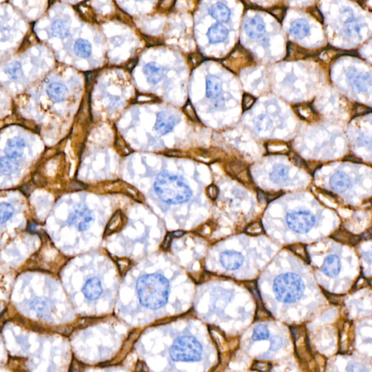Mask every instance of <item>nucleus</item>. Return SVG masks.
I'll list each match as a JSON object with an SVG mask.
<instances>
[{"label":"nucleus","mask_w":372,"mask_h":372,"mask_svg":"<svg viewBox=\"0 0 372 372\" xmlns=\"http://www.w3.org/2000/svg\"><path fill=\"white\" fill-rule=\"evenodd\" d=\"M316 218L311 212L306 210L290 212L287 215L288 228L297 234H306L314 226Z\"/></svg>","instance_id":"39448f33"},{"label":"nucleus","mask_w":372,"mask_h":372,"mask_svg":"<svg viewBox=\"0 0 372 372\" xmlns=\"http://www.w3.org/2000/svg\"><path fill=\"white\" fill-rule=\"evenodd\" d=\"M208 196H209L211 199L212 200H215L218 198V195H219V190H218V187L215 185H211L207 188L206 190Z\"/></svg>","instance_id":"f704fd0d"},{"label":"nucleus","mask_w":372,"mask_h":372,"mask_svg":"<svg viewBox=\"0 0 372 372\" xmlns=\"http://www.w3.org/2000/svg\"><path fill=\"white\" fill-rule=\"evenodd\" d=\"M83 292L85 297L88 300H96L102 292L101 281L96 278L89 279L83 287Z\"/></svg>","instance_id":"2eb2a0df"},{"label":"nucleus","mask_w":372,"mask_h":372,"mask_svg":"<svg viewBox=\"0 0 372 372\" xmlns=\"http://www.w3.org/2000/svg\"><path fill=\"white\" fill-rule=\"evenodd\" d=\"M177 124V118L169 111H161L157 114L154 129L161 135L171 133Z\"/></svg>","instance_id":"6e6552de"},{"label":"nucleus","mask_w":372,"mask_h":372,"mask_svg":"<svg viewBox=\"0 0 372 372\" xmlns=\"http://www.w3.org/2000/svg\"><path fill=\"white\" fill-rule=\"evenodd\" d=\"M203 348L192 336L180 337L171 347L170 356L176 362H194L202 357Z\"/></svg>","instance_id":"20e7f679"},{"label":"nucleus","mask_w":372,"mask_h":372,"mask_svg":"<svg viewBox=\"0 0 372 372\" xmlns=\"http://www.w3.org/2000/svg\"><path fill=\"white\" fill-rule=\"evenodd\" d=\"M245 30L252 39H259L266 32V23L260 16H253L246 21Z\"/></svg>","instance_id":"1a4fd4ad"},{"label":"nucleus","mask_w":372,"mask_h":372,"mask_svg":"<svg viewBox=\"0 0 372 372\" xmlns=\"http://www.w3.org/2000/svg\"><path fill=\"white\" fill-rule=\"evenodd\" d=\"M25 149V142L23 139L15 137L7 141L5 147V153L7 156L17 159L23 153Z\"/></svg>","instance_id":"4468645a"},{"label":"nucleus","mask_w":372,"mask_h":372,"mask_svg":"<svg viewBox=\"0 0 372 372\" xmlns=\"http://www.w3.org/2000/svg\"><path fill=\"white\" fill-rule=\"evenodd\" d=\"M270 332L266 325L260 324L256 326L253 331V339L254 341H263L269 339Z\"/></svg>","instance_id":"c85d7f7f"},{"label":"nucleus","mask_w":372,"mask_h":372,"mask_svg":"<svg viewBox=\"0 0 372 372\" xmlns=\"http://www.w3.org/2000/svg\"><path fill=\"white\" fill-rule=\"evenodd\" d=\"M14 209L10 203L6 202L0 203V223L7 222L13 216Z\"/></svg>","instance_id":"c756f323"},{"label":"nucleus","mask_w":372,"mask_h":372,"mask_svg":"<svg viewBox=\"0 0 372 372\" xmlns=\"http://www.w3.org/2000/svg\"><path fill=\"white\" fill-rule=\"evenodd\" d=\"M257 101V98H254L250 94L245 93L243 96V109L244 111H248L254 105Z\"/></svg>","instance_id":"7c9ffc66"},{"label":"nucleus","mask_w":372,"mask_h":372,"mask_svg":"<svg viewBox=\"0 0 372 372\" xmlns=\"http://www.w3.org/2000/svg\"><path fill=\"white\" fill-rule=\"evenodd\" d=\"M220 263L227 270H237L244 263V256L238 252L228 250L220 255Z\"/></svg>","instance_id":"9d476101"},{"label":"nucleus","mask_w":372,"mask_h":372,"mask_svg":"<svg viewBox=\"0 0 372 372\" xmlns=\"http://www.w3.org/2000/svg\"><path fill=\"white\" fill-rule=\"evenodd\" d=\"M153 187L159 199L169 204L186 203L192 196L191 190L185 181L168 171L158 175Z\"/></svg>","instance_id":"f03ea898"},{"label":"nucleus","mask_w":372,"mask_h":372,"mask_svg":"<svg viewBox=\"0 0 372 372\" xmlns=\"http://www.w3.org/2000/svg\"><path fill=\"white\" fill-rule=\"evenodd\" d=\"M209 13L214 19L220 23L228 21L231 17V10L222 2H217L211 6Z\"/></svg>","instance_id":"f3484780"},{"label":"nucleus","mask_w":372,"mask_h":372,"mask_svg":"<svg viewBox=\"0 0 372 372\" xmlns=\"http://www.w3.org/2000/svg\"><path fill=\"white\" fill-rule=\"evenodd\" d=\"M289 31L294 37L302 39L310 33V25L305 19H297L291 23Z\"/></svg>","instance_id":"a211bd4d"},{"label":"nucleus","mask_w":372,"mask_h":372,"mask_svg":"<svg viewBox=\"0 0 372 372\" xmlns=\"http://www.w3.org/2000/svg\"><path fill=\"white\" fill-rule=\"evenodd\" d=\"M273 126V121L269 116L266 114L259 116L256 120L255 127L257 131L267 132L271 130Z\"/></svg>","instance_id":"cd10ccee"},{"label":"nucleus","mask_w":372,"mask_h":372,"mask_svg":"<svg viewBox=\"0 0 372 372\" xmlns=\"http://www.w3.org/2000/svg\"><path fill=\"white\" fill-rule=\"evenodd\" d=\"M74 51L80 58H88L92 53V45L85 39H79L74 44Z\"/></svg>","instance_id":"393cba45"},{"label":"nucleus","mask_w":372,"mask_h":372,"mask_svg":"<svg viewBox=\"0 0 372 372\" xmlns=\"http://www.w3.org/2000/svg\"><path fill=\"white\" fill-rule=\"evenodd\" d=\"M143 73L146 80L150 84L156 85L162 81L165 76V70L163 67L158 65L156 63H149L143 68Z\"/></svg>","instance_id":"9b49d317"},{"label":"nucleus","mask_w":372,"mask_h":372,"mask_svg":"<svg viewBox=\"0 0 372 372\" xmlns=\"http://www.w3.org/2000/svg\"><path fill=\"white\" fill-rule=\"evenodd\" d=\"M341 269L342 263L340 259L335 254L328 256L322 266V271L329 277L338 276L340 273Z\"/></svg>","instance_id":"f8f14e48"},{"label":"nucleus","mask_w":372,"mask_h":372,"mask_svg":"<svg viewBox=\"0 0 372 372\" xmlns=\"http://www.w3.org/2000/svg\"><path fill=\"white\" fill-rule=\"evenodd\" d=\"M283 339L279 336L273 337L271 340L270 349L272 351H279L280 348L282 347Z\"/></svg>","instance_id":"473e14b6"},{"label":"nucleus","mask_w":372,"mask_h":372,"mask_svg":"<svg viewBox=\"0 0 372 372\" xmlns=\"http://www.w3.org/2000/svg\"><path fill=\"white\" fill-rule=\"evenodd\" d=\"M18 168L16 159L3 156L0 159V172L4 175H10L14 173Z\"/></svg>","instance_id":"5701e85b"},{"label":"nucleus","mask_w":372,"mask_h":372,"mask_svg":"<svg viewBox=\"0 0 372 372\" xmlns=\"http://www.w3.org/2000/svg\"><path fill=\"white\" fill-rule=\"evenodd\" d=\"M288 167L278 165L273 168L270 173V179L274 184H279L286 182L288 178Z\"/></svg>","instance_id":"412c9836"},{"label":"nucleus","mask_w":372,"mask_h":372,"mask_svg":"<svg viewBox=\"0 0 372 372\" xmlns=\"http://www.w3.org/2000/svg\"><path fill=\"white\" fill-rule=\"evenodd\" d=\"M342 18H343L344 23L345 25L351 23L353 20H355L354 12L351 9L346 8L342 12Z\"/></svg>","instance_id":"72a5a7b5"},{"label":"nucleus","mask_w":372,"mask_h":372,"mask_svg":"<svg viewBox=\"0 0 372 372\" xmlns=\"http://www.w3.org/2000/svg\"><path fill=\"white\" fill-rule=\"evenodd\" d=\"M47 93L55 102H62L67 98L68 89L61 83H54L48 86Z\"/></svg>","instance_id":"aec40b11"},{"label":"nucleus","mask_w":372,"mask_h":372,"mask_svg":"<svg viewBox=\"0 0 372 372\" xmlns=\"http://www.w3.org/2000/svg\"><path fill=\"white\" fill-rule=\"evenodd\" d=\"M254 370H257L261 372H268L270 371L271 366H269L268 364H265V363H257L255 366H254Z\"/></svg>","instance_id":"e433bc0d"},{"label":"nucleus","mask_w":372,"mask_h":372,"mask_svg":"<svg viewBox=\"0 0 372 372\" xmlns=\"http://www.w3.org/2000/svg\"><path fill=\"white\" fill-rule=\"evenodd\" d=\"M51 32L55 37L65 39L70 34L69 25L61 19L55 20L51 26Z\"/></svg>","instance_id":"4be33fe9"},{"label":"nucleus","mask_w":372,"mask_h":372,"mask_svg":"<svg viewBox=\"0 0 372 372\" xmlns=\"http://www.w3.org/2000/svg\"><path fill=\"white\" fill-rule=\"evenodd\" d=\"M329 185L334 191L342 193L351 186V180L345 172H337L331 177Z\"/></svg>","instance_id":"ddd939ff"},{"label":"nucleus","mask_w":372,"mask_h":372,"mask_svg":"<svg viewBox=\"0 0 372 372\" xmlns=\"http://www.w3.org/2000/svg\"><path fill=\"white\" fill-rule=\"evenodd\" d=\"M222 90V83L219 77L209 76L206 82V95L209 98H218Z\"/></svg>","instance_id":"6ab92c4d"},{"label":"nucleus","mask_w":372,"mask_h":372,"mask_svg":"<svg viewBox=\"0 0 372 372\" xmlns=\"http://www.w3.org/2000/svg\"><path fill=\"white\" fill-rule=\"evenodd\" d=\"M261 226L258 223H254L247 229V232L250 234H257V233L261 232Z\"/></svg>","instance_id":"4c0bfd02"},{"label":"nucleus","mask_w":372,"mask_h":372,"mask_svg":"<svg viewBox=\"0 0 372 372\" xmlns=\"http://www.w3.org/2000/svg\"><path fill=\"white\" fill-rule=\"evenodd\" d=\"M355 112L358 116L364 115L371 112V108L364 106L361 104H358L355 107Z\"/></svg>","instance_id":"c9c22d12"},{"label":"nucleus","mask_w":372,"mask_h":372,"mask_svg":"<svg viewBox=\"0 0 372 372\" xmlns=\"http://www.w3.org/2000/svg\"><path fill=\"white\" fill-rule=\"evenodd\" d=\"M4 71L9 78L11 80H17L23 75V70L20 63L17 61H12L4 67Z\"/></svg>","instance_id":"a878e982"},{"label":"nucleus","mask_w":372,"mask_h":372,"mask_svg":"<svg viewBox=\"0 0 372 372\" xmlns=\"http://www.w3.org/2000/svg\"><path fill=\"white\" fill-rule=\"evenodd\" d=\"M347 78L351 86L360 93L367 92L372 85L371 76L366 73L358 72L354 68L348 70Z\"/></svg>","instance_id":"0eeeda50"},{"label":"nucleus","mask_w":372,"mask_h":372,"mask_svg":"<svg viewBox=\"0 0 372 372\" xmlns=\"http://www.w3.org/2000/svg\"><path fill=\"white\" fill-rule=\"evenodd\" d=\"M7 367L14 372H26L28 370L26 359L20 357H10Z\"/></svg>","instance_id":"bb28decb"},{"label":"nucleus","mask_w":372,"mask_h":372,"mask_svg":"<svg viewBox=\"0 0 372 372\" xmlns=\"http://www.w3.org/2000/svg\"><path fill=\"white\" fill-rule=\"evenodd\" d=\"M228 35V30L224 25L216 23L209 28L207 32L208 39L212 44L220 43L225 40Z\"/></svg>","instance_id":"dca6fc26"},{"label":"nucleus","mask_w":372,"mask_h":372,"mask_svg":"<svg viewBox=\"0 0 372 372\" xmlns=\"http://www.w3.org/2000/svg\"><path fill=\"white\" fill-rule=\"evenodd\" d=\"M269 13L274 16L279 21H282L286 16V9L283 7H275L269 10Z\"/></svg>","instance_id":"2f4dec72"},{"label":"nucleus","mask_w":372,"mask_h":372,"mask_svg":"<svg viewBox=\"0 0 372 372\" xmlns=\"http://www.w3.org/2000/svg\"><path fill=\"white\" fill-rule=\"evenodd\" d=\"M305 286L299 275L294 273H283L274 279L273 290L276 299L281 303H295L304 291Z\"/></svg>","instance_id":"7ed1b4c3"},{"label":"nucleus","mask_w":372,"mask_h":372,"mask_svg":"<svg viewBox=\"0 0 372 372\" xmlns=\"http://www.w3.org/2000/svg\"><path fill=\"white\" fill-rule=\"evenodd\" d=\"M124 217L121 211H117L114 216L110 220L109 222L105 229V235H111L114 233L117 232L122 228L124 225Z\"/></svg>","instance_id":"b1692460"},{"label":"nucleus","mask_w":372,"mask_h":372,"mask_svg":"<svg viewBox=\"0 0 372 372\" xmlns=\"http://www.w3.org/2000/svg\"><path fill=\"white\" fill-rule=\"evenodd\" d=\"M136 291L141 304L156 310L165 305L169 294V283L159 273L145 275L137 281Z\"/></svg>","instance_id":"f257e3e1"},{"label":"nucleus","mask_w":372,"mask_h":372,"mask_svg":"<svg viewBox=\"0 0 372 372\" xmlns=\"http://www.w3.org/2000/svg\"><path fill=\"white\" fill-rule=\"evenodd\" d=\"M93 220V212L85 205H79L69 217V223L75 225L80 231L89 229Z\"/></svg>","instance_id":"423d86ee"}]
</instances>
